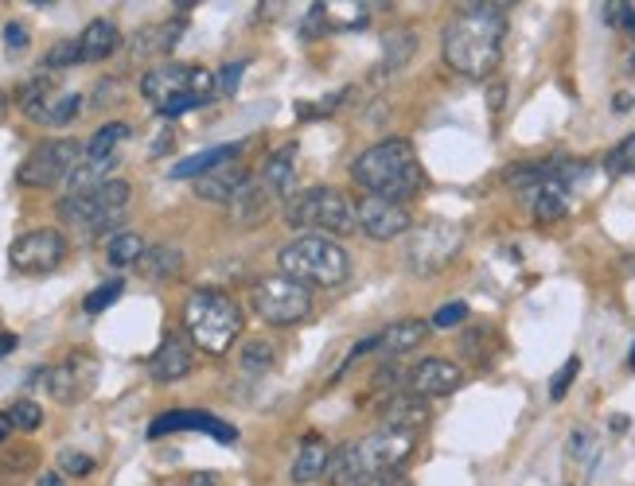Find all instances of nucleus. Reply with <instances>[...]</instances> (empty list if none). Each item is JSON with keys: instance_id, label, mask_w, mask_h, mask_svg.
Here are the masks:
<instances>
[{"instance_id": "nucleus-1", "label": "nucleus", "mask_w": 635, "mask_h": 486, "mask_svg": "<svg viewBox=\"0 0 635 486\" xmlns=\"http://www.w3.org/2000/svg\"><path fill=\"white\" fill-rule=\"evenodd\" d=\"M506 39V4H460L441 32L445 63L464 78H488L503 59Z\"/></svg>"}, {"instance_id": "nucleus-2", "label": "nucleus", "mask_w": 635, "mask_h": 486, "mask_svg": "<svg viewBox=\"0 0 635 486\" xmlns=\"http://www.w3.org/2000/svg\"><path fill=\"white\" fill-rule=\"evenodd\" d=\"M352 180L359 183L367 195L390 199V203H405L425 188V168L417 160V148L405 137H387L378 145L363 148L352 163Z\"/></svg>"}, {"instance_id": "nucleus-3", "label": "nucleus", "mask_w": 635, "mask_h": 486, "mask_svg": "<svg viewBox=\"0 0 635 486\" xmlns=\"http://www.w3.org/2000/svg\"><path fill=\"white\" fill-rule=\"evenodd\" d=\"M242 307L234 296L219 289H196L183 304V331L191 347L207 350L211 359H223L242 335Z\"/></svg>"}, {"instance_id": "nucleus-4", "label": "nucleus", "mask_w": 635, "mask_h": 486, "mask_svg": "<svg viewBox=\"0 0 635 486\" xmlns=\"http://www.w3.org/2000/svg\"><path fill=\"white\" fill-rule=\"evenodd\" d=\"M277 264H281V276H292L309 289H339L352 276L347 249L324 234H297L289 246H281Z\"/></svg>"}, {"instance_id": "nucleus-5", "label": "nucleus", "mask_w": 635, "mask_h": 486, "mask_svg": "<svg viewBox=\"0 0 635 486\" xmlns=\"http://www.w3.org/2000/svg\"><path fill=\"white\" fill-rule=\"evenodd\" d=\"M285 223L297 234H324V238H335V241L359 230L355 203L335 188L292 191L289 203H285Z\"/></svg>"}, {"instance_id": "nucleus-6", "label": "nucleus", "mask_w": 635, "mask_h": 486, "mask_svg": "<svg viewBox=\"0 0 635 486\" xmlns=\"http://www.w3.org/2000/svg\"><path fill=\"white\" fill-rule=\"evenodd\" d=\"M133 188L125 180H110L102 188L87 191V195H63L59 199V223L75 226L87 234H105L113 226H121L125 211H130Z\"/></svg>"}, {"instance_id": "nucleus-7", "label": "nucleus", "mask_w": 635, "mask_h": 486, "mask_svg": "<svg viewBox=\"0 0 635 486\" xmlns=\"http://www.w3.org/2000/svg\"><path fill=\"white\" fill-rule=\"evenodd\" d=\"M460 249H464V226L433 218V223H421L410 230V241H405V264H410L417 276L445 273L448 264L460 257Z\"/></svg>"}, {"instance_id": "nucleus-8", "label": "nucleus", "mask_w": 635, "mask_h": 486, "mask_svg": "<svg viewBox=\"0 0 635 486\" xmlns=\"http://www.w3.org/2000/svg\"><path fill=\"white\" fill-rule=\"evenodd\" d=\"M82 160H87V145H78V140L70 137L44 140V145H35L32 152L24 156V163L16 168V183L35 191L59 188V183L70 180V171Z\"/></svg>"}, {"instance_id": "nucleus-9", "label": "nucleus", "mask_w": 635, "mask_h": 486, "mask_svg": "<svg viewBox=\"0 0 635 486\" xmlns=\"http://www.w3.org/2000/svg\"><path fill=\"white\" fill-rule=\"evenodd\" d=\"M254 312L274 327L304 324L312 316V289L292 276H261L254 284Z\"/></svg>"}, {"instance_id": "nucleus-10", "label": "nucleus", "mask_w": 635, "mask_h": 486, "mask_svg": "<svg viewBox=\"0 0 635 486\" xmlns=\"http://www.w3.org/2000/svg\"><path fill=\"white\" fill-rule=\"evenodd\" d=\"M141 94L160 110V105L176 102L183 94H196L203 102L219 94L215 86V70L207 67H188V63H164V67H153L145 78H141Z\"/></svg>"}, {"instance_id": "nucleus-11", "label": "nucleus", "mask_w": 635, "mask_h": 486, "mask_svg": "<svg viewBox=\"0 0 635 486\" xmlns=\"http://www.w3.org/2000/svg\"><path fill=\"white\" fill-rule=\"evenodd\" d=\"M67 257V238L59 230H32L20 234L9 246V264L24 276H44L52 269H59Z\"/></svg>"}, {"instance_id": "nucleus-12", "label": "nucleus", "mask_w": 635, "mask_h": 486, "mask_svg": "<svg viewBox=\"0 0 635 486\" xmlns=\"http://www.w3.org/2000/svg\"><path fill=\"white\" fill-rule=\"evenodd\" d=\"M355 218H359V230L370 241H394L413 230V218L405 211V203H390V199L378 195H363L355 203Z\"/></svg>"}, {"instance_id": "nucleus-13", "label": "nucleus", "mask_w": 635, "mask_h": 486, "mask_svg": "<svg viewBox=\"0 0 635 486\" xmlns=\"http://www.w3.org/2000/svg\"><path fill=\"white\" fill-rule=\"evenodd\" d=\"M363 452L370 475H382V471H402L405 460L413 455V432H394V428H378L367 440H355Z\"/></svg>"}, {"instance_id": "nucleus-14", "label": "nucleus", "mask_w": 635, "mask_h": 486, "mask_svg": "<svg viewBox=\"0 0 635 486\" xmlns=\"http://www.w3.org/2000/svg\"><path fill=\"white\" fill-rule=\"evenodd\" d=\"M94 374H98L94 359H87V354H75V359L59 362V366L44 370V385H47V393H52V402L75 405V402H82V397L90 393V385H94Z\"/></svg>"}, {"instance_id": "nucleus-15", "label": "nucleus", "mask_w": 635, "mask_h": 486, "mask_svg": "<svg viewBox=\"0 0 635 486\" xmlns=\"http://www.w3.org/2000/svg\"><path fill=\"white\" fill-rule=\"evenodd\" d=\"M164 432H207V436H215L219 444H234V440H238V428L211 417V412H203V409H172L148 425V436H153V440H160Z\"/></svg>"}, {"instance_id": "nucleus-16", "label": "nucleus", "mask_w": 635, "mask_h": 486, "mask_svg": "<svg viewBox=\"0 0 635 486\" xmlns=\"http://www.w3.org/2000/svg\"><path fill=\"white\" fill-rule=\"evenodd\" d=\"M277 199H281V195H277V191L269 188L261 176H249V180L238 188V195L226 203V214H231L234 226H246V230H249V226H261L269 214L277 211Z\"/></svg>"}, {"instance_id": "nucleus-17", "label": "nucleus", "mask_w": 635, "mask_h": 486, "mask_svg": "<svg viewBox=\"0 0 635 486\" xmlns=\"http://www.w3.org/2000/svg\"><path fill=\"white\" fill-rule=\"evenodd\" d=\"M460 382H464V370L448 359H425L410 370V393H417L425 402H430V397H448V393L460 389Z\"/></svg>"}, {"instance_id": "nucleus-18", "label": "nucleus", "mask_w": 635, "mask_h": 486, "mask_svg": "<svg viewBox=\"0 0 635 486\" xmlns=\"http://www.w3.org/2000/svg\"><path fill=\"white\" fill-rule=\"evenodd\" d=\"M188 32V16H172L164 20V24H148L141 27L137 35H133L130 52L133 59H153V55H172L176 43H180V35Z\"/></svg>"}, {"instance_id": "nucleus-19", "label": "nucleus", "mask_w": 635, "mask_h": 486, "mask_svg": "<svg viewBox=\"0 0 635 486\" xmlns=\"http://www.w3.org/2000/svg\"><path fill=\"white\" fill-rule=\"evenodd\" d=\"M191 374V347L188 339H180V335H168V339L160 342V350H156L153 359H148V377L160 385H172L180 382V377Z\"/></svg>"}, {"instance_id": "nucleus-20", "label": "nucleus", "mask_w": 635, "mask_h": 486, "mask_svg": "<svg viewBox=\"0 0 635 486\" xmlns=\"http://www.w3.org/2000/svg\"><path fill=\"white\" fill-rule=\"evenodd\" d=\"M249 180V171L242 168L238 160L231 163H219V168H211L207 176H199L196 180V195L203 199V203H231L234 195H238V188Z\"/></svg>"}, {"instance_id": "nucleus-21", "label": "nucleus", "mask_w": 635, "mask_h": 486, "mask_svg": "<svg viewBox=\"0 0 635 486\" xmlns=\"http://www.w3.org/2000/svg\"><path fill=\"white\" fill-rule=\"evenodd\" d=\"M425 420H430V402L417 393H390L382 405V428H394V432H417Z\"/></svg>"}, {"instance_id": "nucleus-22", "label": "nucleus", "mask_w": 635, "mask_h": 486, "mask_svg": "<svg viewBox=\"0 0 635 486\" xmlns=\"http://www.w3.org/2000/svg\"><path fill=\"white\" fill-rule=\"evenodd\" d=\"M430 327L433 324H425V319H394L387 331H378V350L387 359H402V354H410V350H417L425 342Z\"/></svg>"}, {"instance_id": "nucleus-23", "label": "nucleus", "mask_w": 635, "mask_h": 486, "mask_svg": "<svg viewBox=\"0 0 635 486\" xmlns=\"http://www.w3.org/2000/svg\"><path fill=\"white\" fill-rule=\"evenodd\" d=\"M327 486H363L367 478H375L367 471V463H363V452L359 444H339L332 452V460H327V471H324Z\"/></svg>"}, {"instance_id": "nucleus-24", "label": "nucleus", "mask_w": 635, "mask_h": 486, "mask_svg": "<svg viewBox=\"0 0 635 486\" xmlns=\"http://www.w3.org/2000/svg\"><path fill=\"white\" fill-rule=\"evenodd\" d=\"M327 460H332V448L324 444V436H304L301 452H297V460H292V467H289V478L297 486L316 483V478H324Z\"/></svg>"}, {"instance_id": "nucleus-25", "label": "nucleus", "mask_w": 635, "mask_h": 486, "mask_svg": "<svg viewBox=\"0 0 635 486\" xmlns=\"http://www.w3.org/2000/svg\"><path fill=\"white\" fill-rule=\"evenodd\" d=\"M55 98H59V90H55V78L52 75H35L32 82H24L16 90V105L24 110V117L35 121V125H44V121H47Z\"/></svg>"}, {"instance_id": "nucleus-26", "label": "nucleus", "mask_w": 635, "mask_h": 486, "mask_svg": "<svg viewBox=\"0 0 635 486\" xmlns=\"http://www.w3.org/2000/svg\"><path fill=\"white\" fill-rule=\"evenodd\" d=\"M78 43H82V63H102L121 47V32L113 20H90Z\"/></svg>"}, {"instance_id": "nucleus-27", "label": "nucleus", "mask_w": 635, "mask_h": 486, "mask_svg": "<svg viewBox=\"0 0 635 486\" xmlns=\"http://www.w3.org/2000/svg\"><path fill=\"white\" fill-rule=\"evenodd\" d=\"M183 269V253L176 246H148L145 257L137 261V273L153 284H168L176 281Z\"/></svg>"}, {"instance_id": "nucleus-28", "label": "nucleus", "mask_w": 635, "mask_h": 486, "mask_svg": "<svg viewBox=\"0 0 635 486\" xmlns=\"http://www.w3.org/2000/svg\"><path fill=\"white\" fill-rule=\"evenodd\" d=\"M242 156V145H219V148H207V152H196L188 156V160L172 163V180H199V176H207L211 168H219V163H231Z\"/></svg>"}, {"instance_id": "nucleus-29", "label": "nucleus", "mask_w": 635, "mask_h": 486, "mask_svg": "<svg viewBox=\"0 0 635 486\" xmlns=\"http://www.w3.org/2000/svg\"><path fill=\"white\" fill-rule=\"evenodd\" d=\"M297 156H301L297 145H281L266 160V168H261V180H266L277 195H292V183H297Z\"/></svg>"}, {"instance_id": "nucleus-30", "label": "nucleus", "mask_w": 635, "mask_h": 486, "mask_svg": "<svg viewBox=\"0 0 635 486\" xmlns=\"http://www.w3.org/2000/svg\"><path fill=\"white\" fill-rule=\"evenodd\" d=\"M113 171H118V156H105V160H82L75 171H70L67 180V195H87V191L102 188V183L113 180Z\"/></svg>"}, {"instance_id": "nucleus-31", "label": "nucleus", "mask_w": 635, "mask_h": 486, "mask_svg": "<svg viewBox=\"0 0 635 486\" xmlns=\"http://www.w3.org/2000/svg\"><path fill=\"white\" fill-rule=\"evenodd\" d=\"M413 52H417V32H413V27L390 32L387 39H382V59H378V75H394V70H402L405 63L413 59Z\"/></svg>"}, {"instance_id": "nucleus-32", "label": "nucleus", "mask_w": 635, "mask_h": 486, "mask_svg": "<svg viewBox=\"0 0 635 486\" xmlns=\"http://www.w3.org/2000/svg\"><path fill=\"white\" fill-rule=\"evenodd\" d=\"M558 163L561 160H534V163H515V168L506 171V183L515 191H523V195H531V191H538L546 180H554L558 176Z\"/></svg>"}, {"instance_id": "nucleus-33", "label": "nucleus", "mask_w": 635, "mask_h": 486, "mask_svg": "<svg viewBox=\"0 0 635 486\" xmlns=\"http://www.w3.org/2000/svg\"><path fill=\"white\" fill-rule=\"evenodd\" d=\"M145 238L133 230H118L110 238V246H105V261L113 264V269H125V264H137L141 257H145Z\"/></svg>"}, {"instance_id": "nucleus-34", "label": "nucleus", "mask_w": 635, "mask_h": 486, "mask_svg": "<svg viewBox=\"0 0 635 486\" xmlns=\"http://www.w3.org/2000/svg\"><path fill=\"white\" fill-rule=\"evenodd\" d=\"M130 137V125L125 121H110V125H102L90 137V145H87V156L90 160H105V156H118V145L121 140Z\"/></svg>"}, {"instance_id": "nucleus-35", "label": "nucleus", "mask_w": 635, "mask_h": 486, "mask_svg": "<svg viewBox=\"0 0 635 486\" xmlns=\"http://www.w3.org/2000/svg\"><path fill=\"white\" fill-rule=\"evenodd\" d=\"M121 289H125V284L121 281H105V284H98L94 292H90L87 299H82V312H87V316H102L105 307H113L121 299Z\"/></svg>"}, {"instance_id": "nucleus-36", "label": "nucleus", "mask_w": 635, "mask_h": 486, "mask_svg": "<svg viewBox=\"0 0 635 486\" xmlns=\"http://www.w3.org/2000/svg\"><path fill=\"white\" fill-rule=\"evenodd\" d=\"M75 63H82V43H78V39L55 43L52 52L44 55V67L47 70H67V67H75Z\"/></svg>"}, {"instance_id": "nucleus-37", "label": "nucleus", "mask_w": 635, "mask_h": 486, "mask_svg": "<svg viewBox=\"0 0 635 486\" xmlns=\"http://www.w3.org/2000/svg\"><path fill=\"white\" fill-rule=\"evenodd\" d=\"M82 113V94H59L55 98V105H52V113H47V121L44 125L47 128H63V125H70V121Z\"/></svg>"}, {"instance_id": "nucleus-38", "label": "nucleus", "mask_w": 635, "mask_h": 486, "mask_svg": "<svg viewBox=\"0 0 635 486\" xmlns=\"http://www.w3.org/2000/svg\"><path fill=\"white\" fill-rule=\"evenodd\" d=\"M604 168H609V176H627V171H635V133H627V137L612 148Z\"/></svg>"}, {"instance_id": "nucleus-39", "label": "nucleus", "mask_w": 635, "mask_h": 486, "mask_svg": "<svg viewBox=\"0 0 635 486\" xmlns=\"http://www.w3.org/2000/svg\"><path fill=\"white\" fill-rule=\"evenodd\" d=\"M327 24L332 27H363L367 24V4H327Z\"/></svg>"}, {"instance_id": "nucleus-40", "label": "nucleus", "mask_w": 635, "mask_h": 486, "mask_svg": "<svg viewBox=\"0 0 635 486\" xmlns=\"http://www.w3.org/2000/svg\"><path fill=\"white\" fill-rule=\"evenodd\" d=\"M242 366L254 370V374H258V370H269L274 366V347H269L266 339H249L246 347H242Z\"/></svg>"}, {"instance_id": "nucleus-41", "label": "nucleus", "mask_w": 635, "mask_h": 486, "mask_svg": "<svg viewBox=\"0 0 635 486\" xmlns=\"http://www.w3.org/2000/svg\"><path fill=\"white\" fill-rule=\"evenodd\" d=\"M9 420H12V428H20V432H35V428L44 425V409L24 397V402H16L9 409Z\"/></svg>"}, {"instance_id": "nucleus-42", "label": "nucleus", "mask_w": 635, "mask_h": 486, "mask_svg": "<svg viewBox=\"0 0 635 486\" xmlns=\"http://www.w3.org/2000/svg\"><path fill=\"white\" fill-rule=\"evenodd\" d=\"M242 75H246V59H238V63H226V67H223V70H219V75H215L219 98H234V94H238Z\"/></svg>"}, {"instance_id": "nucleus-43", "label": "nucleus", "mask_w": 635, "mask_h": 486, "mask_svg": "<svg viewBox=\"0 0 635 486\" xmlns=\"http://www.w3.org/2000/svg\"><path fill=\"white\" fill-rule=\"evenodd\" d=\"M604 20H609V24H616L620 32H624L627 39L635 43V9H632V4H620V0H616V4H604Z\"/></svg>"}, {"instance_id": "nucleus-44", "label": "nucleus", "mask_w": 635, "mask_h": 486, "mask_svg": "<svg viewBox=\"0 0 635 486\" xmlns=\"http://www.w3.org/2000/svg\"><path fill=\"white\" fill-rule=\"evenodd\" d=\"M577 374H581V359H569L566 366L554 374V382H549V397H554V402H561V397L569 393V385H573Z\"/></svg>"}, {"instance_id": "nucleus-45", "label": "nucleus", "mask_w": 635, "mask_h": 486, "mask_svg": "<svg viewBox=\"0 0 635 486\" xmlns=\"http://www.w3.org/2000/svg\"><path fill=\"white\" fill-rule=\"evenodd\" d=\"M27 47H32V39H27V27L20 24V20H9V24H4V52H9V55H24Z\"/></svg>"}, {"instance_id": "nucleus-46", "label": "nucleus", "mask_w": 635, "mask_h": 486, "mask_svg": "<svg viewBox=\"0 0 635 486\" xmlns=\"http://www.w3.org/2000/svg\"><path fill=\"white\" fill-rule=\"evenodd\" d=\"M464 319H468V304H460V299H456V304H445V307L437 312V316H433V327L448 331V327H460Z\"/></svg>"}, {"instance_id": "nucleus-47", "label": "nucleus", "mask_w": 635, "mask_h": 486, "mask_svg": "<svg viewBox=\"0 0 635 486\" xmlns=\"http://www.w3.org/2000/svg\"><path fill=\"white\" fill-rule=\"evenodd\" d=\"M59 471L63 475H90V471H94V460H90V455H82V452H63L59 455Z\"/></svg>"}, {"instance_id": "nucleus-48", "label": "nucleus", "mask_w": 635, "mask_h": 486, "mask_svg": "<svg viewBox=\"0 0 635 486\" xmlns=\"http://www.w3.org/2000/svg\"><path fill=\"white\" fill-rule=\"evenodd\" d=\"M203 98H196V94H183V98H176V102H168V105H160V110H156V113H160V117H168V121H172V117H183V113H191V110H203Z\"/></svg>"}, {"instance_id": "nucleus-49", "label": "nucleus", "mask_w": 635, "mask_h": 486, "mask_svg": "<svg viewBox=\"0 0 635 486\" xmlns=\"http://www.w3.org/2000/svg\"><path fill=\"white\" fill-rule=\"evenodd\" d=\"M324 27H332L327 24V4H312L309 16H304V24H301V35H309L312 39V35H320Z\"/></svg>"}, {"instance_id": "nucleus-50", "label": "nucleus", "mask_w": 635, "mask_h": 486, "mask_svg": "<svg viewBox=\"0 0 635 486\" xmlns=\"http://www.w3.org/2000/svg\"><path fill=\"white\" fill-rule=\"evenodd\" d=\"M589 452H592V432L589 428H577V432L569 436V460H584Z\"/></svg>"}, {"instance_id": "nucleus-51", "label": "nucleus", "mask_w": 635, "mask_h": 486, "mask_svg": "<svg viewBox=\"0 0 635 486\" xmlns=\"http://www.w3.org/2000/svg\"><path fill=\"white\" fill-rule=\"evenodd\" d=\"M363 486H410V478H405V471H382V475L367 478Z\"/></svg>"}, {"instance_id": "nucleus-52", "label": "nucleus", "mask_w": 635, "mask_h": 486, "mask_svg": "<svg viewBox=\"0 0 635 486\" xmlns=\"http://www.w3.org/2000/svg\"><path fill=\"white\" fill-rule=\"evenodd\" d=\"M110 98H118V82H98L94 105H110Z\"/></svg>"}, {"instance_id": "nucleus-53", "label": "nucleus", "mask_w": 635, "mask_h": 486, "mask_svg": "<svg viewBox=\"0 0 635 486\" xmlns=\"http://www.w3.org/2000/svg\"><path fill=\"white\" fill-rule=\"evenodd\" d=\"M635 105V94H627V90H620L616 98H612V113H632Z\"/></svg>"}, {"instance_id": "nucleus-54", "label": "nucleus", "mask_w": 635, "mask_h": 486, "mask_svg": "<svg viewBox=\"0 0 635 486\" xmlns=\"http://www.w3.org/2000/svg\"><path fill=\"white\" fill-rule=\"evenodd\" d=\"M16 347H20V339H16V335H12V331L0 335V359H9V354H12V350H16Z\"/></svg>"}, {"instance_id": "nucleus-55", "label": "nucleus", "mask_w": 635, "mask_h": 486, "mask_svg": "<svg viewBox=\"0 0 635 486\" xmlns=\"http://www.w3.org/2000/svg\"><path fill=\"white\" fill-rule=\"evenodd\" d=\"M491 113H499V110H503V98H506V86L503 82H499V86H491Z\"/></svg>"}, {"instance_id": "nucleus-56", "label": "nucleus", "mask_w": 635, "mask_h": 486, "mask_svg": "<svg viewBox=\"0 0 635 486\" xmlns=\"http://www.w3.org/2000/svg\"><path fill=\"white\" fill-rule=\"evenodd\" d=\"M9 436H12V420H9V412H0V444H4Z\"/></svg>"}, {"instance_id": "nucleus-57", "label": "nucleus", "mask_w": 635, "mask_h": 486, "mask_svg": "<svg viewBox=\"0 0 635 486\" xmlns=\"http://www.w3.org/2000/svg\"><path fill=\"white\" fill-rule=\"evenodd\" d=\"M40 486H67V483H63V475H40Z\"/></svg>"}, {"instance_id": "nucleus-58", "label": "nucleus", "mask_w": 635, "mask_h": 486, "mask_svg": "<svg viewBox=\"0 0 635 486\" xmlns=\"http://www.w3.org/2000/svg\"><path fill=\"white\" fill-rule=\"evenodd\" d=\"M188 486H215V478H211V475H191Z\"/></svg>"}, {"instance_id": "nucleus-59", "label": "nucleus", "mask_w": 635, "mask_h": 486, "mask_svg": "<svg viewBox=\"0 0 635 486\" xmlns=\"http://www.w3.org/2000/svg\"><path fill=\"white\" fill-rule=\"evenodd\" d=\"M4 110H9V102H4V94H0V117H4Z\"/></svg>"}, {"instance_id": "nucleus-60", "label": "nucleus", "mask_w": 635, "mask_h": 486, "mask_svg": "<svg viewBox=\"0 0 635 486\" xmlns=\"http://www.w3.org/2000/svg\"><path fill=\"white\" fill-rule=\"evenodd\" d=\"M627 366H635V342H632V354H627Z\"/></svg>"}]
</instances>
